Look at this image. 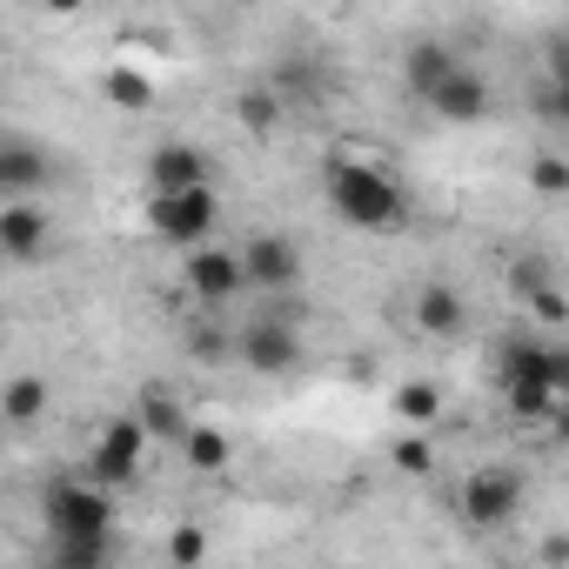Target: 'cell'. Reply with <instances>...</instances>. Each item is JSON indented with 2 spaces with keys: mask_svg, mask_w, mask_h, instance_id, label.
<instances>
[{
  "mask_svg": "<svg viewBox=\"0 0 569 569\" xmlns=\"http://www.w3.org/2000/svg\"><path fill=\"white\" fill-rule=\"evenodd\" d=\"M449 74H462V61H456L442 41H416V48L402 54V81H409V94H416V101H429Z\"/></svg>",
  "mask_w": 569,
  "mask_h": 569,
  "instance_id": "4fadbf2b",
  "label": "cell"
},
{
  "mask_svg": "<svg viewBox=\"0 0 569 569\" xmlns=\"http://www.w3.org/2000/svg\"><path fill=\"white\" fill-rule=\"evenodd\" d=\"M248 289V268H241V248H194L188 254V296L221 309Z\"/></svg>",
  "mask_w": 569,
  "mask_h": 569,
  "instance_id": "52a82bcc",
  "label": "cell"
},
{
  "mask_svg": "<svg viewBox=\"0 0 569 569\" xmlns=\"http://www.w3.org/2000/svg\"><path fill=\"white\" fill-rule=\"evenodd\" d=\"M28 569H54V562H28Z\"/></svg>",
  "mask_w": 569,
  "mask_h": 569,
  "instance_id": "4dcf8cb0",
  "label": "cell"
},
{
  "mask_svg": "<svg viewBox=\"0 0 569 569\" xmlns=\"http://www.w3.org/2000/svg\"><path fill=\"white\" fill-rule=\"evenodd\" d=\"M101 94H108L121 114H141V108L154 101V81H148V74H134V68H108V74H101Z\"/></svg>",
  "mask_w": 569,
  "mask_h": 569,
  "instance_id": "ac0fdd59",
  "label": "cell"
},
{
  "mask_svg": "<svg viewBox=\"0 0 569 569\" xmlns=\"http://www.w3.org/2000/svg\"><path fill=\"white\" fill-rule=\"evenodd\" d=\"M134 416H141V429H148V436H161V442H188V436H194V416H188V409H181V396H174V389H161V382H154V389H141V409H134Z\"/></svg>",
  "mask_w": 569,
  "mask_h": 569,
  "instance_id": "5bb4252c",
  "label": "cell"
},
{
  "mask_svg": "<svg viewBox=\"0 0 569 569\" xmlns=\"http://www.w3.org/2000/svg\"><path fill=\"white\" fill-rule=\"evenodd\" d=\"M396 416L422 436V429L442 416V389H436V382H402V389H396Z\"/></svg>",
  "mask_w": 569,
  "mask_h": 569,
  "instance_id": "d6986e66",
  "label": "cell"
},
{
  "mask_svg": "<svg viewBox=\"0 0 569 569\" xmlns=\"http://www.w3.org/2000/svg\"><path fill=\"white\" fill-rule=\"evenodd\" d=\"M0 416H8V429H34L48 416V382L41 376H14L8 396H0Z\"/></svg>",
  "mask_w": 569,
  "mask_h": 569,
  "instance_id": "2e32d148",
  "label": "cell"
},
{
  "mask_svg": "<svg viewBox=\"0 0 569 569\" xmlns=\"http://www.w3.org/2000/svg\"><path fill=\"white\" fill-rule=\"evenodd\" d=\"M529 114H536L542 128H562V134H569V88H562V81H536V88H529Z\"/></svg>",
  "mask_w": 569,
  "mask_h": 569,
  "instance_id": "7402d4cb",
  "label": "cell"
},
{
  "mask_svg": "<svg viewBox=\"0 0 569 569\" xmlns=\"http://www.w3.org/2000/svg\"><path fill=\"white\" fill-rule=\"evenodd\" d=\"M322 194H329V208H336L349 228H362V234H396V228L409 221V194H402V181H396L382 161L329 154V161H322Z\"/></svg>",
  "mask_w": 569,
  "mask_h": 569,
  "instance_id": "6da1fadb",
  "label": "cell"
},
{
  "mask_svg": "<svg viewBox=\"0 0 569 569\" xmlns=\"http://www.w3.org/2000/svg\"><path fill=\"white\" fill-rule=\"evenodd\" d=\"M234 114H241V128H254V134H268V128L281 121V101H274V88H241V101H234Z\"/></svg>",
  "mask_w": 569,
  "mask_h": 569,
  "instance_id": "603a6c76",
  "label": "cell"
},
{
  "mask_svg": "<svg viewBox=\"0 0 569 569\" xmlns=\"http://www.w3.org/2000/svg\"><path fill=\"white\" fill-rule=\"evenodd\" d=\"M241 268H248V289L281 296V289H296V281H302V248L289 234H254L241 248Z\"/></svg>",
  "mask_w": 569,
  "mask_h": 569,
  "instance_id": "ba28073f",
  "label": "cell"
},
{
  "mask_svg": "<svg viewBox=\"0 0 569 569\" xmlns=\"http://www.w3.org/2000/svg\"><path fill=\"white\" fill-rule=\"evenodd\" d=\"M529 181H536L542 194H569V161H562V154H536V161H529Z\"/></svg>",
  "mask_w": 569,
  "mask_h": 569,
  "instance_id": "4316f807",
  "label": "cell"
},
{
  "mask_svg": "<svg viewBox=\"0 0 569 569\" xmlns=\"http://www.w3.org/2000/svg\"><path fill=\"white\" fill-rule=\"evenodd\" d=\"M396 469H402V476H429V469H436V449H429V436H416V429H409V436L396 442Z\"/></svg>",
  "mask_w": 569,
  "mask_h": 569,
  "instance_id": "484cf974",
  "label": "cell"
},
{
  "mask_svg": "<svg viewBox=\"0 0 569 569\" xmlns=\"http://www.w3.org/2000/svg\"><path fill=\"white\" fill-rule=\"evenodd\" d=\"M54 569H114V542H48Z\"/></svg>",
  "mask_w": 569,
  "mask_h": 569,
  "instance_id": "44dd1931",
  "label": "cell"
},
{
  "mask_svg": "<svg viewBox=\"0 0 569 569\" xmlns=\"http://www.w3.org/2000/svg\"><path fill=\"white\" fill-rule=\"evenodd\" d=\"M141 456H148V429H141V416H114V422L94 436L88 482H101V489H128V482L141 476Z\"/></svg>",
  "mask_w": 569,
  "mask_h": 569,
  "instance_id": "5b68a950",
  "label": "cell"
},
{
  "mask_svg": "<svg viewBox=\"0 0 569 569\" xmlns=\"http://www.w3.org/2000/svg\"><path fill=\"white\" fill-rule=\"evenodd\" d=\"M48 174H54V168H48V154H41L28 134H8V141H0V194H8V201H28Z\"/></svg>",
  "mask_w": 569,
  "mask_h": 569,
  "instance_id": "7c38bea8",
  "label": "cell"
},
{
  "mask_svg": "<svg viewBox=\"0 0 569 569\" xmlns=\"http://www.w3.org/2000/svg\"><path fill=\"white\" fill-rule=\"evenodd\" d=\"M522 509V476L516 469H476L462 482V522L469 529H502Z\"/></svg>",
  "mask_w": 569,
  "mask_h": 569,
  "instance_id": "8992f818",
  "label": "cell"
},
{
  "mask_svg": "<svg viewBox=\"0 0 569 569\" xmlns=\"http://www.w3.org/2000/svg\"><path fill=\"white\" fill-rule=\"evenodd\" d=\"M234 362L248 376H296L302 369V329H296V316L261 309L254 322H241V356Z\"/></svg>",
  "mask_w": 569,
  "mask_h": 569,
  "instance_id": "3957f363",
  "label": "cell"
},
{
  "mask_svg": "<svg viewBox=\"0 0 569 569\" xmlns=\"http://www.w3.org/2000/svg\"><path fill=\"white\" fill-rule=\"evenodd\" d=\"M549 389H556V402H569V349H556V342H549Z\"/></svg>",
  "mask_w": 569,
  "mask_h": 569,
  "instance_id": "f1b7e54d",
  "label": "cell"
},
{
  "mask_svg": "<svg viewBox=\"0 0 569 569\" xmlns=\"http://www.w3.org/2000/svg\"><path fill=\"white\" fill-rule=\"evenodd\" d=\"M502 402H509V416L516 422H556V389H549V376H536V382H516V389H502Z\"/></svg>",
  "mask_w": 569,
  "mask_h": 569,
  "instance_id": "e0dca14e",
  "label": "cell"
},
{
  "mask_svg": "<svg viewBox=\"0 0 569 569\" xmlns=\"http://www.w3.org/2000/svg\"><path fill=\"white\" fill-rule=\"evenodd\" d=\"M168 556H174V569H201V556H208V529H201V522H181V529L168 536Z\"/></svg>",
  "mask_w": 569,
  "mask_h": 569,
  "instance_id": "cb8c5ba5",
  "label": "cell"
},
{
  "mask_svg": "<svg viewBox=\"0 0 569 569\" xmlns=\"http://www.w3.org/2000/svg\"><path fill=\"white\" fill-rule=\"evenodd\" d=\"M181 456H188V469L221 476V469H228V436H221V429H208V422H194V436L181 442Z\"/></svg>",
  "mask_w": 569,
  "mask_h": 569,
  "instance_id": "ffe728a7",
  "label": "cell"
},
{
  "mask_svg": "<svg viewBox=\"0 0 569 569\" xmlns=\"http://www.w3.org/2000/svg\"><path fill=\"white\" fill-rule=\"evenodd\" d=\"M188 349H194V362H228V356H241V336H228V329H194Z\"/></svg>",
  "mask_w": 569,
  "mask_h": 569,
  "instance_id": "d4e9b609",
  "label": "cell"
},
{
  "mask_svg": "<svg viewBox=\"0 0 569 569\" xmlns=\"http://www.w3.org/2000/svg\"><path fill=\"white\" fill-rule=\"evenodd\" d=\"M542 81H562L569 88V34H549L542 41Z\"/></svg>",
  "mask_w": 569,
  "mask_h": 569,
  "instance_id": "83f0119b",
  "label": "cell"
},
{
  "mask_svg": "<svg viewBox=\"0 0 569 569\" xmlns=\"http://www.w3.org/2000/svg\"><path fill=\"white\" fill-rule=\"evenodd\" d=\"M416 322H422L429 336H456V329L469 322V309H462V296L449 289V281H429V289L416 296Z\"/></svg>",
  "mask_w": 569,
  "mask_h": 569,
  "instance_id": "9a60e30c",
  "label": "cell"
},
{
  "mask_svg": "<svg viewBox=\"0 0 569 569\" xmlns=\"http://www.w3.org/2000/svg\"><path fill=\"white\" fill-rule=\"evenodd\" d=\"M549 429H556V442H569V402L556 409V422H549Z\"/></svg>",
  "mask_w": 569,
  "mask_h": 569,
  "instance_id": "f546056e",
  "label": "cell"
},
{
  "mask_svg": "<svg viewBox=\"0 0 569 569\" xmlns=\"http://www.w3.org/2000/svg\"><path fill=\"white\" fill-rule=\"evenodd\" d=\"M194 188H208V154L188 141H161L148 154V201L154 194H194Z\"/></svg>",
  "mask_w": 569,
  "mask_h": 569,
  "instance_id": "9c48e42d",
  "label": "cell"
},
{
  "mask_svg": "<svg viewBox=\"0 0 569 569\" xmlns=\"http://www.w3.org/2000/svg\"><path fill=\"white\" fill-rule=\"evenodd\" d=\"M41 516L54 542H114V496L81 476H54L41 489Z\"/></svg>",
  "mask_w": 569,
  "mask_h": 569,
  "instance_id": "7a4b0ae2",
  "label": "cell"
},
{
  "mask_svg": "<svg viewBox=\"0 0 569 569\" xmlns=\"http://www.w3.org/2000/svg\"><path fill=\"white\" fill-rule=\"evenodd\" d=\"M214 221H221V194L214 188H194V194H154L148 201V228L174 248H208L214 241Z\"/></svg>",
  "mask_w": 569,
  "mask_h": 569,
  "instance_id": "277c9868",
  "label": "cell"
},
{
  "mask_svg": "<svg viewBox=\"0 0 569 569\" xmlns=\"http://www.w3.org/2000/svg\"><path fill=\"white\" fill-rule=\"evenodd\" d=\"M54 241V214L41 201H8L0 208V254L8 261H34Z\"/></svg>",
  "mask_w": 569,
  "mask_h": 569,
  "instance_id": "8fae6325",
  "label": "cell"
},
{
  "mask_svg": "<svg viewBox=\"0 0 569 569\" xmlns=\"http://www.w3.org/2000/svg\"><path fill=\"white\" fill-rule=\"evenodd\" d=\"M489 108H496V88L476 74V68H462V74H449L436 94H429V114L436 121H449V128H469V121H489Z\"/></svg>",
  "mask_w": 569,
  "mask_h": 569,
  "instance_id": "30bf717a",
  "label": "cell"
}]
</instances>
